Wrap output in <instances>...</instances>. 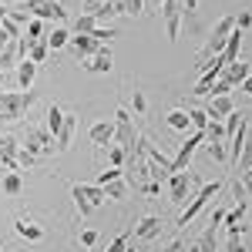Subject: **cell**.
Instances as JSON below:
<instances>
[{
  "label": "cell",
  "mask_w": 252,
  "mask_h": 252,
  "mask_svg": "<svg viewBox=\"0 0 252 252\" xmlns=\"http://www.w3.org/2000/svg\"><path fill=\"white\" fill-rule=\"evenodd\" d=\"M125 178H128V189H135V192H141V195H158L161 192V185L152 178V165H148V158H145L141 148H135L131 155L125 158Z\"/></svg>",
  "instance_id": "cell-1"
},
{
  "label": "cell",
  "mask_w": 252,
  "mask_h": 252,
  "mask_svg": "<svg viewBox=\"0 0 252 252\" xmlns=\"http://www.w3.org/2000/svg\"><path fill=\"white\" fill-rule=\"evenodd\" d=\"M138 148L145 152V158H148V165H152V178H155L158 185L165 182V178H172L175 175V165H172V158L165 155L161 148H158L152 138H145V135H138Z\"/></svg>",
  "instance_id": "cell-2"
},
{
  "label": "cell",
  "mask_w": 252,
  "mask_h": 252,
  "mask_svg": "<svg viewBox=\"0 0 252 252\" xmlns=\"http://www.w3.org/2000/svg\"><path fill=\"white\" fill-rule=\"evenodd\" d=\"M71 198H74V209H78L81 219H88L101 202H108L104 189H101V185H88V182H74V185H71Z\"/></svg>",
  "instance_id": "cell-3"
},
{
  "label": "cell",
  "mask_w": 252,
  "mask_h": 252,
  "mask_svg": "<svg viewBox=\"0 0 252 252\" xmlns=\"http://www.w3.org/2000/svg\"><path fill=\"white\" fill-rule=\"evenodd\" d=\"M198 189H202V182H198V175H195L192 168H182V172H175L172 178H168V192H172V202L178 209H185L189 198H192Z\"/></svg>",
  "instance_id": "cell-4"
},
{
  "label": "cell",
  "mask_w": 252,
  "mask_h": 252,
  "mask_svg": "<svg viewBox=\"0 0 252 252\" xmlns=\"http://www.w3.org/2000/svg\"><path fill=\"white\" fill-rule=\"evenodd\" d=\"M34 91H0V121H17L34 104Z\"/></svg>",
  "instance_id": "cell-5"
},
{
  "label": "cell",
  "mask_w": 252,
  "mask_h": 252,
  "mask_svg": "<svg viewBox=\"0 0 252 252\" xmlns=\"http://www.w3.org/2000/svg\"><path fill=\"white\" fill-rule=\"evenodd\" d=\"M219 192H222V182H202V189H198V192L189 198V205L182 209V215H178V225H189V222H192L195 215L202 212V209H205V205H209V202H212Z\"/></svg>",
  "instance_id": "cell-6"
},
{
  "label": "cell",
  "mask_w": 252,
  "mask_h": 252,
  "mask_svg": "<svg viewBox=\"0 0 252 252\" xmlns=\"http://www.w3.org/2000/svg\"><path fill=\"white\" fill-rule=\"evenodd\" d=\"M115 145L125 148V155H131L138 148V131H135V121H131L128 108H118L115 111Z\"/></svg>",
  "instance_id": "cell-7"
},
{
  "label": "cell",
  "mask_w": 252,
  "mask_h": 252,
  "mask_svg": "<svg viewBox=\"0 0 252 252\" xmlns=\"http://www.w3.org/2000/svg\"><path fill=\"white\" fill-rule=\"evenodd\" d=\"M24 148L34 152L37 158H51L54 152H58V141H54V135H51L47 128H27V135H24Z\"/></svg>",
  "instance_id": "cell-8"
},
{
  "label": "cell",
  "mask_w": 252,
  "mask_h": 252,
  "mask_svg": "<svg viewBox=\"0 0 252 252\" xmlns=\"http://www.w3.org/2000/svg\"><path fill=\"white\" fill-rule=\"evenodd\" d=\"M158 10H161V20H165L168 40H178L182 37V20H185V3L182 0H165Z\"/></svg>",
  "instance_id": "cell-9"
},
{
  "label": "cell",
  "mask_w": 252,
  "mask_h": 252,
  "mask_svg": "<svg viewBox=\"0 0 252 252\" xmlns=\"http://www.w3.org/2000/svg\"><path fill=\"white\" fill-rule=\"evenodd\" d=\"M24 7H27V14L37 20H64V7H61L58 0H24Z\"/></svg>",
  "instance_id": "cell-10"
},
{
  "label": "cell",
  "mask_w": 252,
  "mask_h": 252,
  "mask_svg": "<svg viewBox=\"0 0 252 252\" xmlns=\"http://www.w3.org/2000/svg\"><path fill=\"white\" fill-rule=\"evenodd\" d=\"M205 141V131H192V135L182 141V148H178V155L172 158V165H175V172H182V168H189V161H192V155L198 152V145Z\"/></svg>",
  "instance_id": "cell-11"
},
{
  "label": "cell",
  "mask_w": 252,
  "mask_h": 252,
  "mask_svg": "<svg viewBox=\"0 0 252 252\" xmlns=\"http://www.w3.org/2000/svg\"><path fill=\"white\" fill-rule=\"evenodd\" d=\"M161 229H165V222H161L158 215H141L135 225H131V235L141 239V242H152V239L161 235Z\"/></svg>",
  "instance_id": "cell-12"
},
{
  "label": "cell",
  "mask_w": 252,
  "mask_h": 252,
  "mask_svg": "<svg viewBox=\"0 0 252 252\" xmlns=\"http://www.w3.org/2000/svg\"><path fill=\"white\" fill-rule=\"evenodd\" d=\"M84 64V71H91V74H108L111 67H115V54H111V47L104 44L97 54H91L88 61H81Z\"/></svg>",
  "instance_id": "cell-13"
},
{
  "label": "cell",
  "mask_w": 252,
  "mask_h": 252,
  "mask_svg": "<svg viewBox=\"0 0 252 252\" xmlns=\"http://www.w3.org/2000/svg\"><path fill=\"white\" fill-rule=\"evenodd\" d=\"M67 47L74 51V58H78V61H88L91 54H97L104 44H97L91 34H71V44H67Z\"/></svg>",
  "instance_id": "cell-14"
},
{
  "label": "cell",
  "mask_w": 252,
  "mask_h": 252,
  "mask_svg": "<svg viewBox=\"0 0 252 252\" xmlns=\"http://www.w3.org/2000/svg\"><path fill=\"white\" fill-rule=\"evenodd\" d=\"M205 111H209V118H212V121H225V118L235 111L232 94H212V97H209V108H205Z\"/></svg>",
  "instance_id": "cell-15"
},
{
  "label": "cell",
  "mask_w": 252,
  "mask_h": 252,
  "mask_svg": "<svg viewBox=\"0 0 252 252\" xmlns=\"http://www.w3.org/2000/svg\"><path fill=\"white\" fill-rule=\"evenodd\" d=\"M74 131H78V115H74V111H64L61 131L54 135V141H58V152H67V148H71V141H74Z\"/></svg>",
  "instance_id": "cell-16"
},
{
  "label": "cell",
  "mask_w": 252,
  "mask_h": 252,
  "mask_svg": "<svg viewBox=\"0 0 252 252\" xmlns=\"http://www.w3.org/2000/svg\"><path fill=\"white\" fill-rule=\"evenodd\" d=\"M249 74H252V71H249V64H246V61L239 58V61H232V64H225V67H222L219 81H225L229 88H235V84H242V81L249 78Z\"/></svg>",
  "instance_id": "cell-17"
},
{
  "label": "cell",
  "mask_w": 252,
  "mask_h": 252,
  "mask_svg": "<svg viewBox=\"0 0 252 252\" xmlns=\"http://www.w3.org/2000/svg\"><path fill=\"white\" fill-rule=\"evenodd\" d=\"M91 145H97V148H111L115 145V121H97V125H91Z\"/></svg>",
  "instance_id": "cell-18"
},
{
  "label": "cell",
  "mask_w": 252,
  "mask_h": 252,
  "mask_svg": "<svg viewBox=\"0 0 252 252\" xmlns=\"http://www.w3.org/2000/svg\"><path fill=\"white\" fill-rule=\"evenodd\" d=\"M24 54H20V40H3L0 44V71H7V67H17Z\"/></svg>",
  "instance_id": "cell-19"
},
{
  "label": "cell",
  "mask_w": 252,
  "mask_h": 252,
  "mask_svg": "<svg viewBox=\"0 0 252 252\" xmlns=\"http://www.w3.org/2000/svg\"><path fill=\"white\" fill-rule=\"evenodd\" d=\"M14 232H17L20 239H27V242H40V239H44V229H40L34 219H17V222H14Z\"/></svg>",
  "instance_id": "cell-20"
},
{
  "label": "cell",
  "mask_w": 252,
  "mask_h": 252,
  "mask_svg": "<svg viewBox=\"0 0 252 252\" xmlns=\"http://www.w3.org/2000/svg\"><path fill=\"white\" fill-rule=\"evenodd\" d=\"M239 54H242V31H232L219 58H222V64H232V61H239Z\"/></svg>",
  "instance_id": "cell-21"
},
{
  "label": "cell",
  "mask_w": 252,
  "mask_h": 252,
  "mask_svg": "<svg viewBox=\"0 0 252 252\" xmlns=\"http://www.w3.org/2000/svg\"><path fill=\"white\" fill-rule=\"evenodd\" d=\"M34 78H37V64L24 58V61L17 64V88H20V91H31V84H34Z\"/></svg>",
  "instance_id": "cell-22"
},
{
  "label": "cell",
  "mask_w": 252,
  "mask_h": 252,
  "mask_svg": "<svg viewBox=\"0 0 252 252\" xmlns=\"http://www.w3.org/2000/svg\"><path fill=\"white\" fill-rule=\"evenodd\" d=\"M118 14H121V10H118V3H115V0H101L94 10L88 14V17H94V24H101V27H104V24H108V20H115Z\"/></svg>",
  "instance_id": "cell-23"
},
{
  "label": "cell",
  "mask_w": 252,
  "mask_h": 252,
  "mask_svg": "<svg viewBox=\"0 0 252 252\" xmlns=\"http://www.w3.org/2000/svg\"><path fill=\"white\" fill-rule=\"evenodd\" d=\"M0 192L7 195V198H17V195L24 192V175L20 172H7L3 178H0Z\"/></svg>",
  "instance_id": "cell-24"
},
{
  "label": "cell",
  "mask_w": 252,
  "mask_h": 252,
  "mask_svg": "<svg viewBox=\"0 0 252 252\" xmlns=\"http://www.w3.org/2000/svg\"><path fill=\"white\" fill-rule=\"evenodd\" d=\"M165 121H168V128H175V131H189V128H192V121H189V111H185V108H172V111L165 115Z\"/></svg>",
  "instance_id": "cell-25"
},
{
  "label": "cell",
  "mask_w": 252,
  "mask_h": 252,
  "mask_svg": "<svg viewBox=\"0 0 252 252\" xmlns=\"http://www.w3.org/2000/svg\"><path fill=\"white\" fill-rule=\"evenodd\" d=\"M101 189H104V195H108L111 202H121V198L128 195V178L121 175V178H115V182H104Z\"/></svg>",
  "instance_id": "cell-26"
},
{
  "label": "cell",
  "mask_w": 252,
  "mask_h": 252,
  "mask_svg": "<svg viewBox=\"0 0 252 252\" xmlns=\"http://www.w3.org/2000/svg\"><path fill=\"white\" fill-rule=\"evenodd\" d=\"M44 40H47V47H51V51H61V47H67V44H71V31H67V27H54L51 34H44Z\"/></svg>",
  "instance_id": "cell-27"
},
{
  "label": "cell",
  "mask_w": 252,
  "mask_h": 252,
  "mask_svg": "<svg viewBox=\"0 0 252 252\" xmlns=\"http://www.w3.org/2000/svg\"><path fill=\"white\" fill-rule=\"evenodd\" d=\"M202 148H205V155L212 158V161H229V148H225V141H202Z\"/></svg>",
  "instance_id": "cell-28"
},
{
  "label": "cell",
  "mask_w": 252,
  "mask_h": 252,
  "mask_svg": "<svg viewBox=\"0 0 252 252\" xmlns=\"http://www.w3.org/2000/svg\"><path fill=\"white\" fill-rule=\"evenodd\" d=\"M189 121H192V131H205L212 118H209L205 108H189Z\"/></svg>",
  "instance_id": "cell-29"
},
{
  "label": "cell",
  "mask_w": 252,
  "mask_h": 252,
  "mask_svg": "<svg viewBox=\"0 0 252 252\" xmlns=\"http://www.w3.org/2000/svg\"><path fill=\"white\" fill-rule=\"evenodd\" d=\"M47 54H51V47H47V40L40 37L31 44V51H27V61H34V64H44L47 61Z\"/></svg>",
  "instance_id": "cell-30"
},
{
  "label": "cell",
  "mask_w": 252,
  "mask_h": 252,
  "mask_svg": "<svg viewBox=\"0 0 252 252\" xmlns=\"http://www.w3.org/2000/svg\"><path fill=\"white\" fill-rule=\"evenodd\" d=\"M61 121H64V108H61V104H51V108H47V131H51V135L61 131Z\"/></svg>",
  "instance_id": "cell-31"
},
{
  "label": "cell",
  "mask_w": 252,
  "mask_h": 252,
  "mask_svg": "<svg viewBox=\"0 0 252 252\" xmlns=\"http://www.w3.org/2000/svg\"><path fill=\"white\" fill-rule=\"evenodd\" d=\"M252 168V135L246 138V145H242V155H239V161H235V172H249Z\"/></svg>",
  "instance_id": "cell-32"
},
{
  "label": "cell",
  "mask_w": 252,
  "mask_h": 252,
  "mask_svg": "<svg viewBox=\"0 0 252 252\" xmlns=\"http://www.w3.org/2000/svg\"><path fill=\"white\" fill-rule=\"evenodd\" d=\"M44 158H37L34 152H27L24 145H20V152H17V168H34V165H40Z\"/></svg>",
  "instance_id": "cell-33"
},
{
  "label": "cell",
  "mask_w": 252,
  "mask_h": 252,
  "mask_svg": "<svg viewBox=\"0 0 252 252\" xmlns=\"http://www.w3.org/2000/svg\"><path fill=\"white\" fill-rule=\"evenodd\" d=\"M118 3V10L121 14H128V17H138L141 14V7H145V0H115Z\"/></svg>",
  "instance_id": "cell-34"
},
{
  "label": "cell",
  "mask_w": 252,
  "mask_h": 252,
  "mask_svg": "<svg viewBox=\"0 0 252 252\" xmlns=\"http://www.w3.org/2000/svg\"><path fill=\"white\" fill-rule=\"evenodd\" d=\"M205 141H225V125H222V121H209Z\"/></svg>",
  "instance_id": "cell-35"
},
{
  "label": "cell",
  "mask_w": 252,
  "mask_h": 252,
  "mask_svg": "<svg viewBox=\"0 0 252 252\" xmlns=\"http://www.w3.org/2000/svg\"><path fill=\"white\" fill-rule=\"evenodd\" d=\"M94 17H88V14H81L78 20H74V34H94Z\"/></svg>",
  "instance_id": "cell-36"
},
{
  "label": "cell",
  "mask_w": 252,
  "mask_h": 252,
  "mask_svg": "<svg viewBox=\"0 0 252 252\" xmlns=\"http://www.w3.org/2000/svg\"><path fill=\"white\" fill-rule=\"evenodd\" d=\"M128 246H131V229H128V232H121V235H115V239H111V246H108V252H125Z\"/></svg>",
  "instance_id": "cell-37"
},
{
  "label": "cell",
  "mask_w": 252,
  "mask_h": 252,
  "mask_svg": "<svg viewBox=\"0 0 252 252\" xmlns=\"http://www.w3.org/2000/svg\"><path fill=\"white\" fill-rule=\"evenodd\" d=\"M91 37H94L97 44H108L111 37H118V31L111 27V24H108V27H101V24H97V27H94V34H91Z\"/></svg>",
  "instance_id": "cell-38"
},
{
  "label": "cell",
  "mask_w": 252,
  "mask_h": 252,
  "mask_svg": "<svg viewBox=\"0 0 252 252\" xmlns=\"http://www.w3.org/2000/svg\"><path fill=\"white\" fill-rule=\"evenodd\" d=\"M27 40H40L44 37V20H37V17H31V24H27V34H24Z\"/></svg>",
  "instance_id": "cell-39"
},
{
  "label": "cell",
  "mask_w": 252,
  "mask_h": 252,
  "mask_svg": "<svg viewBox=\"0 0 252 252\" xmlns=\"http://www.w3.org/2000/svg\"><path fill=\"white\" fill-rule=\"evenodd\" d=\"M125 148H118V145H111L108 148V161H111V168H125Z\"/></svg>",
  "instance_id": "cell-40"
},
{
  "label": "cell",
  "mask_w": 252,
  "mask_h": 252,
  "mask_svg": "<svg viewBox=\"0 0 252 252\" xmlns=\"http://www.w3.org/2000/svg\"><path fill=\"white\" fill-rule=\"evenodd\" d=\"M232 198H235V205H249V195H246V185L235 178L232 182Z\"/></svg>",
  "instance_id": "cell-41"
},
{
  "label": "cell",
  "mask_w": 252,
  "mask_h": 252,
  "mask_svg": "<svg viewBox=\"0 0 252 252\" xmlns=\"http://www.w3.org/2000/svg\"><path fill=\"white\" fill-rule=\"evenodd\" d=\"M125 175V168H104V172H97V182L94 185H104V182H115V178H121Z\"/></svg>",
  "instance_id": "cell-42"
},
{
  "label": "cell",
  "mask_w": 252,
  "mask_h": 252,
  "mask_svg": "<svg viewBox=\"0 0 252 252\" xmlns=\"http://www.w3.org/2000/svg\"><path fill=\"white\" fill-rule=\"evenodd\" d=\"M131 108H135V115H145L148 111V101H145L141 91H131Z\"/></svg>",
  "instance_id": "cell-43"
},
{
  "label": "cell",
  "mask_w": 252,
  "mask_h": 252,
  "mask_svg": "<svg viewBox=\"0 0 252 252\" xmlns=\"http://www.w3.org/2000/svg\"><path fill=\"white\" fill-rule=\"evenodd\" d=\"M249 27H252V14H249V10L235 14V31H249Z\"/></svg>",
  "instance_id": "cell-44"
},
{
  "label": "cell",
  "mask_w": 252,
  "mask_h": 252,
  "mask_svg": "<svg viewBox=\"0 0 252 252\" xmlns=\"http://www.w3.org/2000/svg\"><path fill=\"white\" fill-rule=\"evenodd\" d=\"M225 252H246V242H242V235H229V242H225Z\"/></svg>",
  "instance_id": "cell-45"
},
{
  "label": "cell",
  "mask_w": 252,
  "mask_h": 252,
  "mask_svg": "<svg viewBox=\"0 0 252 252\" xmlns=\"http://www.w3.org/2000/svg\"><path fill=\"white\" fill-rule=\"evenodd\" d=\"M94 242H97V232H94V229H81V246H84V249H91Z\"/></svg>",
  "instance_id": "cell-46"
},
{
  "label": "cell",
  "mask_w": 252,
  "mask_h": 252,
  "mask_svg": "<svg viewBox=\"0 0 252 252\" xmlns=\"http://www.w3.org/2000/svg\"><path fill=\"white\" fill-rule=\"evenodd\" d=\"M161 252H189V246H185V239H175V242H168Z\"/></svg>",
  "instance_id": "cell-47"
},
{
  "label": "cell",
  "mask_w": 252,
  "mask_h": 252,
  "mask_svg": "<svg viewBox=\"0 0 252 252\" xmlns=\"http://www.w3.org/2000/svg\"><path fill=\"white\" fill-rule=\"evenodd\" d=\"M209 222H212V225H222V222H225V209H222V205H215V212H212Z\"/></svg>",
  "instance_id": "cell-48"
},
{
  "label": "cell",
  "mask_w": 252,
  "mask_h": 252,
  "mask_svg": "<svg viewBox=\"0 0 252 252\" xmlns=\"http://www.w3.org/2000/svg\"><path fill=\"white\" fill-rule=\"evenodd\" d=\"M182 3H185V17H192L195 7H198V0H182Z\"/></svg>",
  "instance_id": "cell-49"
},
{
  "label": "cell",
  "mask_w": 252,
  "mask_h": 252,
  "mask_svg": "<svg viewBox=\"0 0 252 252\" xmlns=\"http://www.w3.org/2000/svg\"><path fill=\"white\" fill-rule=\"evenodd\" d=\"M242 94H249V97H252V74L242 81Z\"/></svg>",
  "instance_id": "cell-50"
},
{
  "label": "cell",
  "mask_w": 252,
  "mask_h": 252,
  "mask_svg": "<svg viewBox=\"0 0 252 252\" xmlns=\"http://www.w3.org/2000/svg\"><path fill=\"white\" fill-rule=\"evenodd\" d=\"M0 91H3V71H0Z\"/></svg>",
  "instance_id": "cell-51"
},
{
  "label": "cell",
  "mask_w": 252,
  "mask_h": 252,
  "mask_svg": "<svg viewBox=\"0 0 252 252\" xmlns=\"http://www.w3.org/2000/svg\"><path fill=\"white\" fill-rule=\"evenodd\" d=\"M7 3H10V7H14V3H24V0H7Z\"/></svg>",
  "instance_id": "cell-52"
},
{
  "label": "cell",
  "mask_w": 252,
  "mask_h": 252,
  "mask_svg": "<svg viewBox=\"0 0 252 252\" xmlns=\"http://www.w3.org/2000/svg\"><path fill=\"white\" fill-rule=\"evenodd\" d=\"M152 3H155V7H161V3H165V0H152Z\"/></svg>",
  "instance_id": "cell-53"
},
{
  "label": "cell",
  "mask_w": 252,
  "mask_h": 252,
  "mask_svg": "<svg viewBox=\"0 0 252 252\" xmlns=\"http://www.w3.org/2000/svg\"><path fill=\"white\" fill-rule=\"evenodd\" d=\"M0 7H7V0H0Z\"/></svg>",
  "instance_id": "cell-54"
},
{
  "label": "cell",
  "mask_w": 252,
  "mask_h": 252,
  "mask_svg": "<svg viewBox=\"0 0 252 252\" xmlns=\"http://www.w3.org/2000/svg\"><path fill=\"white\" fill-rule=\"evenodd\" d=\"M125 252H135V249H131V246H128V249H125Z\"/></svg>",
  "instance_id": "cell-55"
}]
</instances>
